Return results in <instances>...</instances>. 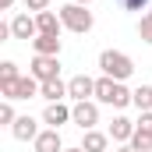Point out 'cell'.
I'll return each instance as SVG.
<instances>
[{"mask_svg":"<svg viewBox=\"0 0 152 152\" xmlns=\"http://www.w3.org/2000/svg\"><path fill=\"white\" fill-rule=\"evenodd\" d=\"M14 120H18V113H14V106H11V99H4V103H0V124H7V127H14Z\"/></svg>","mask_w":152,"mask_h":152,"instance_id":"20","label":"cell"},{"mask_svg":"<svg viewBox=\"0 0 152 152\" xmlns=\"http://www.w3.org/2000/svg\"><path fill=\"white\" fill-rule=\"evenodd\" d=\"M25 11H50V0H25Z\"/></svg>","mask_w":152,"mask_h":152,"instance_id":"23","label":"cell"},{"mask_svg":"<svg viewBox=\"0 0 152 152\" xmlns=\"http://www.w3.org/2000/svg\"><path fill=\"white\" fill-rule=\"evenodd\" d=\"M39 88H42V81H36L32 75H21L18 81H0V96L4 99H32V96H39Z\"/></svg>","mask_w":152,"mask_h":152,"instance_id":"3","label":"cell"},{"mask_svg":"<svg viewBox=\"0 0 152 152\" xmlns=\"http://www.w3.org/2000/svg\"><path fill=\"white\" fill-rule=\"evenodd\" d=\"M117 152H134V149H131V145H120V149H117Z\"/></svg>","mask_w":152,"mask_h":152,"instance_id":"27","label":"cell"},{"mask_svg":"<svg viewBox=\"0 0 152 152\" xmlns=\"http://www.w3.org/2000/svg\"><path fill=\"white\" fill-rule=\"evenodd\" d=\"M117 4H120L124 11H145V7H149V0H117Z\"/></svg>","mask_w":152,"mask_h":152,"instance_id":"22","label":"cell"},{"mask_svg":"<svg viewBox=\"0 0 152 152\" xmlns=\"http://www.w3.org/2000/svg\"><path fill=\"white\" fill-rule=\"evenodd\" d=\"M134 106L145 113V110H152V85H138L134 88Z\"/></svg>","mask_w":152,"mask_h":152,"instance_id":"18","label":"cell"},{"mask_svg":"<svg viewBox=\"0 0 152 152\" xmlns=\"http://www.w3.org/2000/svg\"><path fill=\"white\" fill-rule=\"evenodd\" d=\"M127 145H131L134 152H152V131H142V127H138V131H134V138H131Z\"/></svg>","mask_w":152,"mask_h":152,"instance_id":"17","label":"cell"},{"mask_svg":"<svg viewBox=\"0 0 152 152\" xmlns=\"http://www.w3.org/2000/svg\"><path fill=\"white\" fill-rule=\"evenodd\" d=\"M11 134H14L18 142H36L42 131H39V124L32 120V117H18V120H14V127H11Z\"/></svg>","mask_w":152,"mask_h":152,"instance_id":"10","label":"cell"},{"mask_svg":"<svg viewBox=\"0 0 152 152\" xmlns=\"http://www.w3.org/2000/svg\"><path fill=\"white\" fill-rule=\"evenodd\" d=\"M64 152H85V149H81V145H75V149H64Z\"/></svg>","mask_w":152,"mask_h":152,"instance_id":"28","label":"cell"},{"mask_svg":"<svg viewBox=\"0 0 152 152\" xmlns=\"http://www.w3.org/2000/svg\"><path fill=\"white\" fill-rule=\"evenodd\" d=\"M36 152H64V142H60V131H53V127H46L42 134H39L36 142Z\"/></svg>","mask_w":152,"mask_h":152,"instance_id":"12","label":"cell"},{"mask_svg":"<svg viewBox=\"0 0 152 152\" xmlns=\"http://www.w3.org/2000/svg\"><path fill=\"white\" fill-rule=\"evenodd\" d=\"M71 4H81V7H88V4H92V0H71Z\"/></svg>","mask_w":152,"mask_h":152,"instance_id":"26","label":"cell"},{"mask_svg":"<svg viewBox=\"0 0 152 152\" xmlns=\"http://www.w3.org/2000/svg\"><path fill=\"white\" fill-rule=\"evenodd\" d=\"M39 96H42L46 103H64V99H67V81H60V78H53V81H42Z\"/></svg>","mask_w":152,"mask_h":152,"instance_id":"13","label":"cell"},{"mask_svg":"<svg viewBox=\"0 0 152 152\" xmlns=\"http://www.w3.org/2000/svg\"><path fill=\"white\" fill-rule=\"evenodd\" d=\"M11 32H14V39H36L39 25H36L32 14H14V18H11Z\"/></svg>","mask_w":152,"mask_h":152,"instance_id":"9","label":"cell"},{"mask_svg":"<svg viewBox=\"0 0 152 152\" xmlns=\"http://www.w3.org/2000/svg\"><path fill=\"white\" fill-rule=\"evenodd\" d=\"M71 120H75L81 131H92V127L99 124V106H96L92 99H85V103H75V106H71Z\"/></svg>","mask_w":152,"mask_h":152,"instance_id":"5","label":"cell"},{"mask_svg":"<svg viewBox=\"0 0 152 152\" xmlns=\"http://www.w3.org/2000/svg\"><path fill=\"white\" fill-rule=\"evenodd\" d=\"M18 64H14V60H4V64H0V81H18Z\"/></svg>","mask_w":152,"mask_h":152,"instance_id":"21","label":"cell"},{"mask_svg":"<svg viewBox=\"0 0 152 152\" xmlns=\"http://www.w3.org/2000/svg\"><path fill=\"white\" fill-rule=\"evenodd\" d=\"M96 96V78L88 75H75L67 81V99H75V103H85V99H92Z\"/></svg>","mask_w":152,"mask_h":152,"instance_id":"6","label":"cell"},{"mask_svg":"<svg viewBox=\"0 0 152 152\" xmlns=\"http://www.w3.org/2000/svg\"><path fill=\"white\" fill-rule=\"evenodd\" d=\"M138 127L142 131H152V110H145V113L138 117Z\"/></svg>","mask_w":152,"mask_h":152,"instance_id":"24","label":"cell"},{"mask_svg":"<svg viewBox=\"0 0 152 152\" xmlns=\"http://www.w3.org/2000/svg\"><path fill=\"white\" fill-rule=\"evenodd\" d=\"M28 75L36 78V81H53V78H60V57H32V64H28Z\"/></svg>","mask_w":152,"mask_h":152,"instance_id":"4","label":"cell"},{"mask_svg":"<svg viewBox=\"0 0 152 152\" xmlns=\"http://www.w3.org/2000/svg\"><path fill=\"white\" fill-rule=\"evenodd\" d=\"M138 36H142V42H149V46H152V11H149V14H142V21H138Z\"/></svg>","mask_w":152,"mask_h":152,"instance_id":"19","label":"cell"},{"mask_svg":"<svg viewBox=\"0 0 152 152\" xmlns=\"http://www.w3.org/2000/svg\"><path fill=\"white\" fill-rule=\"evenodd\" d=\"M81 149L85 152H110V134H103V131H85V138H81Z\"/></svg>","mask_w":152,"mask_h":152,"instance_id":"14","label":"cell"},{"mask_svg":"<svg viewBox=\"0 0 152 152\" xmlns=\"http://www.w3.org/2000/svg\"><path fill=\"white\" fill-rule=\"evenodd\" d=\"M134 131H138V124H134V120H127V117H113L106 134H110L113 142H120V145H127V142L134 138Z\"/></svg>","mask_w":152,"mask_h":152,"instance_id":"7","label":"cell"},{"mask_svg":"<svg viewBox=\"0 0 152 152\" xmlns=\"http://www.w3.org/2000/svg\"><path fill=\"white\" fill-rule=\"evenodd\" d=\"M67 120H71V106H64V103H50V106L42 110V124L53 127V131H60Z\"/></svg>","mask_w":152,"mask_h":152,"instance_id":"8","label":"cell"},{"mask_svg":"<svg viewBox=\"0 0 152 152\" xmlns=\"http://www.w3.org/2000/svg\"><path fill=\"white\" fill-rule=\"evenodd\" d=\"M36 25H39V36H60V28H64L60 14H53V11H39Z\"/></svg>","mask_w":152,"mask_h":152,"instance_id":"11","label":"cell"},{"mask_svg":"<svg viewBox=\"0 0 152 152\" xmlns=\"http://www.w3.org/2000/svg\"><path fill=\"white\" fill-rule=\"evenodd\" d=\"M99 71L106 78H113V81H127L134 75V60L127 53H120V50H103L99 53Z\"/></svg>","mask_w":152,"mask_h":152,"instance_id":"1","label":"cell"},{"mask_svg":"<svg viewBox=\"0 0 152 152\" xmlns=\"http://www.w3.org/2000/svg\"><path fill=\"white\" fill-rule=\"evenodd\" d=\"M0 7H4V11H11V7H14V0H0Z\"/></svg>","mask_w":152,"mask_h":152,"instance_id":"25","label":"cell"},{"mask_svg":"<svg viewBox=\"0 0 152 152\" xmlns=\"http://www.w3.org/2000/svg\"><path fill=\"white\" fill-rule=\"evenodd\" d=\"M60 21H64V28H67V32H78V36L92 32V25H96L92 11H88V7H81V4H64V7H60Z\"/></svg>","mask_w":152,"mask_h":152,"instance_id":"2","label":"cell"},{"mask_svg":"<svg viewBox=\"0 0 152 152\" xmlns=\"http://www.w3.org/2000/svg\"><path fill=\"white\" fill-rule=\"evenodd\" d=\"M113 92H117V81L113 78H96V99L99 103H106V106H113Z\"/></svg>","mask_w":152,"mask_h":152,"instance_id":"16","label":"cell"},{"mask_svg":"<svg viewBox=\"0 0 152 152\" xmlns=\"http://www.w3.org/2000/svg\"><path fill=\"white\" fill-rule=\"evenodd\" d=\"M32 50L39 57H60V36H36L32 39Z\"/></svg>","mask_w":152,"mask_h":152,"instance_id":"15","label":"cell"}]
</instances>
